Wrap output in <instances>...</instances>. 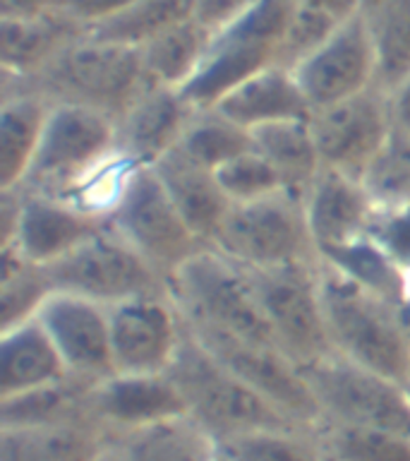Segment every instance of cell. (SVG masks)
Masks as SVG:
<instances>
[{"instance_id": "43", "label": "cell", "mask_w": 410, "mask_h": 461, "mask_svg": "<svg viewBox=\"0 0 410 461\" xmlns=\"http://www.w3.org/2000/svg\"><path fill=\"white\" fill-rule=\"evenodd\" d=\"M259 0H197V17H200L207 27L218 29L236 20L237 14L250 10Z\"/></svg>"}, {"instance_id": "18", "label": "cell", "mask_w": 410, "mask_h": 461, "mask_svg": "<svg viewBox=\"0 0 410 461\" xmlns=\"http://www.w3.org/2000/svg\"><path fill=\"white\" fill-rule=\"evenodd\" d=\"M197 108L171 86L149 85L118 121V149L132 166L151 168L178 149Z\"/></svg>"}, {"instance_id": "47", "label": "cell", "mask_w": 410, "mask_h": 461, "mask_svg": "<svg viewBox=\"0 0 410 461\" xmlns=\"http://www.w3.org/2000/svg\"><path fill=\"white\" fill-rule=\"evenodd\" d=\"M396 312H398V322H401L403 334H406V339L410 341V298H406V301L398 305V310H396Z\"/></svg>"}, {"instance_id": "32", "label": "cell", "mask_w": 410, "mask_h": 461, "mask_svg": "<svg viewBox=\"0 0 410 461\" xmlns=\"http://www.w3.org/2000/svg\"><path fill=\"white\" fill-rule=\"evenodd\" d=\"M316 255L322 265L391 305H401L408 298V274L372 238L362 236L351 243L319 250Z\"/></svg>"}, {"instance_id": "39", "label": "cell", "mask_w": 410, "mask_h": 461, "mask_svg": "<svg viewBox=\"0 0 410 461\" xmlns=\"http://www.w3.org/2000/svg\"><path fill=\"white\" fill-rule=\"evenodd\" d=\"M338 24L341 20L331 17V14L293 3L283 34H281L279 50H276V65L283 70L295 72L329 41Z\"/></svg>"}, {"instance_id": "5", "label": "cell", "mask_w": 410, "mask_h": 461, "mask_svg": "<svg viewBox=\"0 0 410 461\" xmlns=\"http://www.w3.org/2000/svg\"><path fill=\"white\" fill-rule=\"evenodd\" d=\"M168 295L183 320L192 327L276 346L272 327L259 308L250 272L211 245L173 274L168 279Z\"/></svg>"}, {"instance_id": "41", "label": "cell", "mask_w": 410, "mask_h": 461, "mask_svg": "<svg viewBox=\"0 0 410 461\" xmlns=\"http://www.w3.org/2000/svg\"><path fill=\"white\" fill-rule=\"evenodd\" d=\"M367 238H372L403 272L410 274V204L377 207Z\"/></svg>"}, {"instance_id": "48", "label": "cell", "mask_w": 410, "mask_h": 461, "mask_svg": "<svg viewBox=\"0 0 410 461\" xmlns=\"http://www.w3.org/2000/svg\"><path fill=\"white\" fill-rule=\"evenodd\" d=\"M384 0H360V10H362V14L372 13L374 7H379Z\"/></svg>"}, {"instance_id": "17", "label": "cell", "mask_w": 410, "mask_h": 461, "mask_svg": "<svg viewBox=\"0 0 410 461\" xmlns=\"http://www.w3.org/2000/svg\"><path fill=\"white\" fill-rule=\"evenodd\" d=\"M374 50L362 14L345 20L331 39L293 72L312 111L374 86Z\"/></svg>"}, {"instance_id": "15", "label": "cell", "mask_w": 410, "mask_h": 461, "mask_svg": "<svg viewBox=\"0 0 410 461\" xmlns=\"http://www.w3.org/2000/svg\"><path fill=\"white\" fill-rule=\"evenodd\" d=\"M17 190L22 194L17 229L13 240L0 248H14L31 265L50 267L108 226L106 214L82 202L58 194L29 193L22 187Z\"/></svg>"}, {"instance_id": "21", "label": "cell", "mask_w": 410, "mask_h": 461, "mask_svg": "<svg viewBox=\"0 0 410 461\" xmlns=\"http://www.w3.org/2000/svg\"><path fill=\"white\" fill-rule=\"evenodd\" d=\"M158 180L171 194L180 216L204 245L214 248V240L230 212V200L218 185L214 171L194 164L180 149H173L156 166H151Z\"/></svg>"}, {"instance_id": "51", "label": "cell", "mask_w": 410, "mask_h": 461, "mask_svg": "<svg viewBox=\"0 0 410 461\" xmlns=\"http://www.w3.org/2000/svg\"><path fill=\"white\" fill-rule=\"evenodd\" d=\"M218 461H223V459H221V456H218Z\"/></svg>"}, {"instance_id": "1", "label": "cell", "mask_w": 410, "mask_h": 461, "mask_svg": "<svg viewBox=\"0 0 410 461\" xmlns=\"http://www.w3.org/2000/svg\"><path fill=\"white\" fill-rule=\"evenodd\" d=\"M120 158L118 121L77 104H53L31 168L20 187L77 200Z\"/></svg>"}, {"instance_id": "19", "label": "cell", "mask_w": 410, "mask_h": 461, "mask_svg": "<svg viewBox=\"0 0 410 461\" xmlns=\"http://www.w3.org/2000/svg\"><path fill=\"white\" fill-rule=\"evenodd\" d=\"M92 413L113 438L158 423L165 418L185 416V402L168 373L125 375L115 373L92 387Z\"/></svg>"}, {"instance_id": "7", "label": "cell", "mask_w": 410, "mask_h": 461, "mask_svg": "<svg viewBox=\"0 0 410 461\" xmlns=\"http://www.w3.org/2000/svg\"><path fill=\"white\" fill-rule=\"evenodd\" d=\"M108 223L118 230L165 281L187 259L209 248L180 216L154 168L132 166L108 207Z\"/></svg>"}, {"instance_id": "38", "label": "cell", "mask_w": 410, "mask_h": 461, "mask_svg": "<svg viewBox=\"0 0 410 461\" xmlns=\"http://www.w3.org/2000/svg\"><path fill=\"white\" fill-rule=\"evenodd\" d=\"M362 183L377 207L410 204V130L394 128Z\"/></svg>"}, {"instance_id": "34", "label": "cell", "mask_w": 410, "mask_h": 461, "mask_svg": "<svg viewBox=\"0 0 410 461\" xmlns=\"http://www.w3.org/2000/svg\"><path fill=\"white\" fill-rule=\"evenodd\" d=\"M223 461H329L319 428H266L218 445Z\"/></svg>"}, {"instance_id": "8", "label": "cell", "mask_w": 410, "mask_h": 461, "mask_svg": "<svg viewBox=\"0 0 410 461\" xmlns=\"http://www.w3.org/2000/svg\"><path fill=\"white\" fill-rule=\"evenodd\" d=\"M214 248L250 272L319 262L302 202L286 193L233 204Z\"/></svg>"}, {"instance_id": "45", "label": "cell", "mask_w": 410, "mask_h": 461, "mask_svg": "<svg viewBox=\"0 0 410 461\" xmlns=\"http://www.w3.org/2000/svg\"><path fill=\"white\" fill-rule=\"evenodd\" d=\"M290 3H295V5L315 7L319 13L331 14V17H336V20L341 22L352 20V17L362 14V10H360V0H290Z\"/></svg>"}, {"instance_id": "24", "label": "cell", "mask_w": 410, "mask_h": 461, "mask_svg": "<svg viewBox=\"0 0 410 461\" xmlns=\"http://www.w3.org/2000/svg\"><path fill=\"white\" fill-rule=\"evenodd\" d=\"M113 442L94 423L0 428V461H99Z\"/></svg>"}, {"instance_id": "26", "label": "cell", "mask_w": 410, "mask_h": 461, "mask_svg": "<svg viewBox=\"0 0 410 461\" xmlns=\"http://www.w3.org/2000/svg\"><path fill=\"white\" fill-rule=\"evenodd\" d=\"M53 104L31 89H3L0 106V190L27 178Z\"/></svg>"}, {"instance_id": "27", "label": "cell", "mask_w": 410, "mask_h": 461, "mask_svg": "<svg viewBox=\"0 0 410 461\" xmlns=\"http://www.w3.org/2000/svg\"><path fill=\"white\" fill-rule=\"evenodd\" d=\"M118 461H218V442L187 416L122 432L113 442Z\"/></svg>"}, {"instance_id": "13", "label": "cell", "mask_w": 410, "mask_h": 461, "mask_svg": "<svg viewBox=\"0 0 410 461\" xmlns=\"http://www.w3.org/2000/svg\"><path fill=\"white\" fill-rule=\"evenodd\" d=\"M185 327L207 351L214 353L216 358L228 367L230 373L237 375L259 396L273 403L283 416L305 428H322L315 394L300 367L295 366L286 353L279 351L276 346L254 344V341L230 337L223 331L192 327L187 322Z\"/></svg>"}, {"instance_id": "6", "label": "cell", "mask_w": 410, "mask_h": 461, "mask_svg": "<svg viewBox=\"0 0 410 461\" xmlns=\"http://www.w3.org/2000/svg\"><path fill=\"white\" fill-rule=\"evenodd\" d=\"M290 0H259L228 24L214 29L200 70L180 92L194 108H214L236 86L276 65Z\"/></svg>"}, {"instance_id": "12", "label": "cell", "mask_w": 410, "mask_h": 461, "mask_svg": "<svg viewBox=\"0 0 410 461\" xmlns=\"http://www.w3.org/2000/svg\"><path fill=\"white\" fill-rule=\"evenodd\" d=\"M396 128L391 96L370 86L351 99L316 108L309 130L324 168L362 180Z\"/></svg>"}, {"instance_id": "10", "label": "cell", "mask_w": 410, "mask_h": 461, "mask_svg": "<svg viewBox=\"0 0 410 461\" xmlns=\"http://www.w3.org/2000/svg\"><path fill=\"white\" fill-rule=\"evenodd\" d=\"M43 269L53 291L82 295L106 308L139 295L168 294V281L111 223L67 258Z\"/></svg>"}, {"instance_id": "20", "label": "cell", "mask_w": 410, "mask_h": 461, "mask_svg": "<svg viewBox=\"0 0 410 461\" xmlns=\"http://www.w3.org/2000/svg\"><path fill=\"white\" fill-rule=\"evenodd\" d=\"M302 209L319 252L367 236L377 204L362 180L322 168L302 200Z\"/></svg>"}, {"instance_id": "44", "label": "cell", "mask_w": 410, "mask_h": 461, "mask_svg": "<svg viewBox=\"0 0 410 461\" xmlns=\"http://www.w3.org/2000/svg\"><path fill=\"white\" fill-rule=\"evenodd\" d=\"M135 3L137 0H70V3H67V10H70L82 24H89V22L103 20L108 14L120 13V10L135 5Z\"/></svg>"}, {"instance_id": "35", "label": "cell", "mask_w": 410, "mask_h": 461, "mask_svg": "<svg viewBox=\"0 0 410 461\" xmlns=\"http://www.w3.org/2000/svg\"><path fill=\"white\" fill-rule=\"evenodd\" d=\"M178 149L187 158H192L194 164L216 173L236 157L254 149V142H252L250 130L228 121L216 108H197Z\"/></svg>"}, {"instance_id": "9", "label": "cell", "mask_w": 410, "mask_h": 461, "mask_svg": "<svg viewBox=\"0 0 410 461\" xmlns=\"http://www.w3.org/2000/svg\"><path fill=\"white\" fill-rule=\"evenodd\" d=\"M322 425L381 428L410 435V396L401 382L367 367L329 356L302 367Z\"/></svg>"}, {"instance_id": "22", "label": "cell", "mask_w": 410, "mask_h": 461, "mask_svg": "<svg viewBox=\"0 0 410 461\" xmlns=\"http://www.w3.org/2000/svg\"><path fill=\"white\" fill-rule=\"evenodd\" d=\"M82 36V22L70 13L34 20H0L3 82H27Z\"/></svg>"}, {"instance_id": "14", "label": "cell", "mask_w": 410, "mask_h": 461, "mask_svg": "<svg viewBox=\"0 0 410 461\" xmlns=\"http://www.w3.org/2000/svg\"><path fill=\"white\" fill-rule=\"evenodd\" d=\"M115 373H168L185 337V322L168 294L139 295L108 308Z\"/></svg>"}, {"instance_id": "23", "label": "cell", "mask_w": 410, "mask_h": 461, "mask_svg": "<svg viewBox=\"0 0 410 461\" xmlns=\"http://www.w3.org/2000/svg\"><path fill=\"white\" fill-rule=\"evenodd\" d=\"M214 108L250 132L273 122L309 121L312 115V106L295 75L279 65H272L236 86Z\"/></svg>"}, {"instance_id": "11", "label": "cell", "mask_w": 410, "mask_h": 461, "mask_svg": "<svg viewBox=\"0 0 410 461\" xmlns=\"http://www.w3.org/2000/svg\"><path fill=\"white\" fill-rule=\"evenodd\" d=\"M250 279L276 346L295 366L302 370L334 356L319 298V262L250 272Z\"/></svg>"}, {"instance_id": "30", "label": "cell", "mask_w": 410, "mask_h": 461, "mask_svg": "<svg viewBox=\"0 0 410 461\" xmlns=\"http://www.w3.org/2000/svg\"><path fill=\"white\" fill-rule=\"evenodd\" d=\"M197 17V0H137L135 5L103 20L82 24V36L92 41L139 50L180 22Z\"/></svg>"}, {"instance_id": "31", "label": "cell", "mask_w": 410, "mask_h": 461, "mask_svg": "<svg viewBox=\"0 0 410 461\" xmlns=\"http://www.w3.org/2000/svg\"><path fill=\"white\" fill-rule=\"evenodd\" d=\"M211 36L214 29L207 27L200 17L180 22L139 49L144 75L151 85L183 89L200 70Z\"/></svg>"}, {"instance_id": "52", "label": "cell", "mask_w": 410, "mask_h": 461, "mask_svg": "<svg viewBox=\"0 0 410 461\" xmlns=\"http://www.w3.org/2000/svg\"><path fill=\"white\" fill-rule=\"evenodd\" d=\"M329 461H331V459H329Z\"/></svg>"}, {"instance_id": "29", "label": "cell", "mask_w": 410, "mask_h": 461, "mask_svg": "<svg viewBox=\"0 0 410 461\" xmlns=\"http://www.w3.org/2000/svg\"><path fill=\"white\" fill-rule=\"evenodd\" d=\"M254 149L279 173L286 194L295 200H305L309 185L322 173V158L316 151L309 121L273 122L264 128L252 130Z\"/></svg>"}, {"instance_id": "2", "label": "cell", "mask_w": 410, "mask_h": 461, "mask_svg": "<svg viewBox=\"0 0 410 461\" xmlns=\"http://www.w3.org/2000/svg\"><path fill=\"white\" fill-rule=\"evenodd\" d=\"M168 375L185 402L187 416L197 420L218 445L252 430L305 428L283 416L273 403L230 373L187 327Z\"/></svg>"}, {"instance_id": "3", "label": "cell", "mask_w": 410, "mask_h": 461, "mask_svg": "<svg viewBox=\"0 0 410 461\" xmlns=\"http://www.w3.org/2000/svg\"><path fill=\"white\" fill-rule=\"evenodd\" d=\"M149 85L139 50L79 36L39 75L3 82V89H31L50 104H77L120 121Z\"/></svg>"}, {"instance_id": "42", "label": "cell", "mask_w": 410, "mask_h": 461, "mask_svg": "<svg viewBox=\"0 0 410 461\" xmlns=\"http://www.w3.org/2000/svg\"><path fill=\"white\" fill-rule=\"evenodd\" d=\"M70 0H0V20H34L67 10Z\"/></svg>"}, {"instance_id": "16", "label": "cell", "mask_w": 410, "mask_h": 461, "mask_svg": "<svg viewBox=\"0 0 410 461\" xmlns=\"http://www.w3.org/2000/svg\"><path fill=\"white\" fill-rule=\"evenodd\" d=\"M36 320L49 331L70 375L86 382H101L115 375L106 305L53 291Z\"/></svg>"}, {"instance_id": "36", "label": "cell", "mask_w": 410, "mask_h": 461, "mask_svg": "<svg viewBox=\"0 0 410 461\" xmlns=\"http://www.w3.org/2000/svg\"><path fill=\"white\" fill-rule=\"evenodd\" d=\"M3 250V274H0V331L36 320L43 303L53 294L46 269L31 265L14 248Z\"/></svg>"}, {"instance_id": "33", "label": "cell", "mask_w": 410, "mask_h": 461, "mask_svg": "<svg viewBox=\"0 0 410 461\" xmlns=\"http://www.w3.org/2000/svg\"><path fill=\"white\" fill-rule=\"evenodd\" d=\"M374 50V86L388 96L410 77V0H384L362 14Z\"/></svg>"}, {"instance_id": "50", "label": "cell", "mask_w": 410, "mask_h": 461, "mask_svg": "<svg viewBox=\"0 0 410 461\" xmlns=\"http://www.w3.org/2000/svg\"><path fill=\"white\" fill-rule=\"evenodd\" d=\"M403 387H406V392H408L410 396V366H408V373H406V380H403Z\"/></svg>"}, {"instance_id": "37", "label": "cell", "mask_w": 410, "mask_h": 461, "mask_svg": "<svg viewBox=\"0 0 410 461\" xmlns=\"http://www.w3.org/2000/svg\"><path fill=\"white\" fill-rule=\"evenodd\" d=\"M319 432L331 461H410L408 432L351 425H322Z\"/></svg>"}, {"instance_id": "25", "label": "cell", "mask_w": 410, "mask_h": 461, "mask_svg": "<svg viewBox=\"0 0 410 461\" xmlns=\"http://www.w3.org/2000/svg\"><path fill=\"white\" fill-rule=\"evenodd\" d=\"M65 377H70V370L39 320L0 331V399L49 387Z\"/></svg>"}, {"instance_id": "49", "label": "cell", "mask_w": 410, "mask_h": 461, "mask_svg": "<svg viewBox=\"0 0 410 461\" xmlns=\"http://www.w3.org/2000/svg\"><path fill=\"white\" fill-rule=\"evenodd\" d=\"M99 461H118V459H115V452H113V447H111V449H108V452L103 454V456H101Z\"/></svg>"}, {"instance_id": "40", "label": "cell", "mask_w": 410, "mask_h": 461, "mask_svg": "<svg viewBox=\"0 0 410 461\" xmlns=\"http://www.w3.org/2000/svg\"><path fill=\"white\" fill-rule=\"evenodd\" d=\"M218 185L230 200V204H250V202L266 200L273 194L286 193L279 173L257 149H250L221 166L216 171Z\"/></svg>"}, {"instance_id": "4", "label": "cell", "mask_w": 410, "mask_h": 461, "mask_svg": "<svg viewBox=\"0 0 410 461\" xmlns=\"http://www.w3.org/2000/svg\"><path fill=\"white\" fill-rule=\"evenodd\" d=\"M319 298L334 353L403 384L410 366V341L398 322V305L355 286L322 262Z\"/></svg>"}, {"instance_id": "28", "label": "cell", "mask_w": 410, "mask_h": 461, "mask_svg": "<svg viewBox=\"0 0 410 461\" xmlns=\"http://www.w3.org/2000/svg\"><path fill=\"white\" fill-rule=\"evenodd\" d=\"M94 384L96 382L79 380L70 375L49 387L0 399V428L58 423L99 425L92 413V399H89Z\"/></svg>"}, {"instance_id": "46", "label": "cell", "mask_w": 410, "mask_h": 461, "mask_svg": "<svg viewBox=\"0 0 410 461\" xmlns=\"http://www.w3.org/2000/svg\"><path fill=\"white\" fill-rule=\"evenodd\" d=\"M391 108H394L396 128L410 130V77L391 94Z\"/></svg>"}]
</instances>
